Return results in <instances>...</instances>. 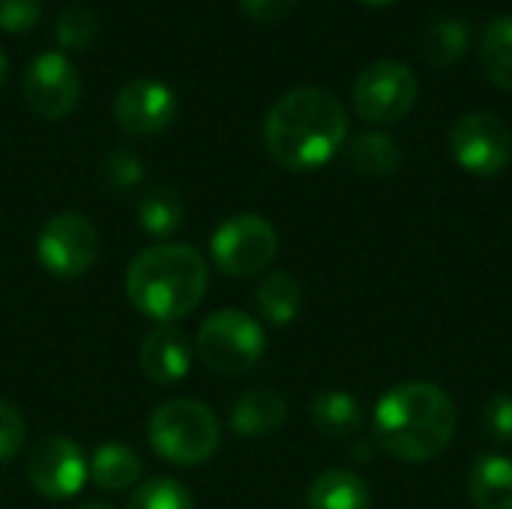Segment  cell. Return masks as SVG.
<instances>
[{
    "instance_id": "obj_26",
    "label": "cell",
    "mask_w": 512,
    "mask_h": 509,
    "mask_svg": "<svg viewBox=\"0 0 512 509\" xmlns=\"http://www.w3.org/2000/svg\"><path fill=\"white\" fill-rule=\"evenodd\" d=\"M144 177V162L135 150L129 147H117L105 156L102 162V183L111 192H129L141 183Z\"/></svg>"
},
{
    "instance_id": "obj_7",
    "label": "cell",
    "mask_w": 512,
    "mask_h": 509,
    "mask_svg": "<svg viewBox=\"0 0 512 509\" xmlns=\"http://www.w3.org/2000/svg\"><path fill=\"white\" fill-rule=\"evenodd\" d=\"M36 255H39V264L51 276H57V279H78L99 258V231L78 210L54 213L42 225V231H39Z\"/></svg>"
},
{
    "instance_id": "obj_22",
    "label": "cell",
    "mask_w": 512,
    "mask_h": 509,
    "mask_svg": "<svg viewBox=\"0 0 512 509\" xmlns=\"http://www.w3.org/2000/svg\"><path fill=\"white\" fill-rule=\"evenodd\" d=\"M480 57L486 75L498 87L512 90V15H498L483 27Z\"/></svg>"
},
{
    "instance_id": "obj_5",
    "label": "cell",
    "mask_w": 512,
    "mask_h": 509,
    "mask_svg": "<svg viewBox=\"0 0 512 509\" xmlns=\"http://www.w3.org/2000/svg\"><path fill=\"white\" fill-rule=\"evenodd\" d=\"M267 351V339L261 324L240 312L222 309L213 312L195 336V354L210 372L219 375H246L252 372Z\"/></svg>"
},
{
    "instance_id": "obj_2",
    "label": "cell",
    "mask_w": 512,
    "mask_h": 509,
    "mask_svg": "<svg viewBox=\"0 0 512 509\" xmlns=\"http://www.w3.org/2000/svg\"><path fill=\"white\" fill-rule=\"evenodd\" d=\"M456 405L432 381H405L381 396L375 408V441L399 462L438 459L456 435Z\"/></svg>"
},
{
    "instance_id": "obj_28",
    "label": "cell",
    "mask_w": 512,
    "mask_h": 509,
    "mask_svg": "<svg viewBox=\"0 0 512 509\" xmlns=\"http://www.w3.org/2000/svg\"><path fill=\"white\" fill-rule=\"evenodd\" d=\"M45 0H0V30L24 33L39 24Z\"/></svg>"
},
{
    "instance_id": "obj_23",
    "label": "cell",
    "mask_w": 512,
    "mask_h": 509,
    "mask_svg": "<svg viewBox=\"0 0 512 509\" xmlns=\"http://www.w3.org/2000/svg\"><path fill=\"white\" fill-rule=\"evenodd\" d=\"M471 42V27L459 18H441L435 21L423 39H420V54L432 66H453L462 60Z\"/></svg>"
},
{
    "instance_id": "obj_14",
    "label": "cell",
    "mask_w": 512,
    "mask_h": 509,
    "mask_svg": "<svg viewBox=\"0 0 512 509\" xmlns=\"http://www.w3.org/2000/svg\"><path fill=\"white\" fill-rule=\"evenodd\" d=\"M285 417H288L285 396L270 387H255V390H246L231 405L228 420L237 438H267L282 429Z\"/></svg>"
},
{
    "instance_id": "obj_31",
    "label": "cell",
    "mask_w": 512,
    "mask_h": 509,
    "mask_svg": "<svg viewBox=\"0 0 512 509\" xmlns=\"http://www.w3.org/2000/svg\"><path fill=\"white\" fill-rule=\"evenodd\" d=\"M6 75H9V57H6V51L0 48V87L6 84Z\"/></svg>"
},
{
    "instance_id": "obj_9",
    "label": "cell",
    "mask_w": 512,
    "mask_h": 509,
    "mask_svg": "<svg viewBox=\"0 0 512 509\" xmlns=\"http://www.w3.org/2000/svg\"><path fill=\"white\" fill-rule=\"evenodd\" d=\"M450 150L465 171L477 177H498L512 159L510 126L489 111L462 114L450 129Z\"/></svg>"
},
{
    "instance_id": "obj_16",
    "label": "cell",
    "mask_w": 512,
    "mask_h": 509,
    "mask_svg": "<svg viewBox=\"0 0 512 509\" xmlns=\"http://www.w3.org/2000/svg\"><path fill=\"white\" fill-rule=\"evenodd\" d=\"M306 504L309 509H372V492L360 474L333 468L312 480Z\"/></svg>"
},
{
    "instance_id": "obj_6",
    "label": "cell",
    "mask_w": 512,
    "mask_h": 509,
    "mask_svg": "<svg viewBox=\"0 0 512 509\" xmlns=\"http://www.w3.org/2000/svg\"><path fill=\"white\" fill-rule=\"evenodd\" d=\"M279 252V234L270 219L258 213H237L225 219L210 237V255L216 267L228 276L264 273Z\"/></svg>"
},
{
    "instance_id": "obj_4",
    "label": "cell",
    "mask_w": 512,
    "mask_h": 509,
    "mask_svg": "<svg viewBox=\"0 0 512 509\" xmlns=\"http://www.w3.org/2000/svg\"><path fill=\"white\" fill-rule=\"evenodd\" d=\"M147 438L159 459L195 468L213 459L222 444L216 414L195 399H168L147 420Z\"/></svg>"
},
{
    "instance_id": "obj_13",
    "label": "cell",
    "mask_w": 512,
    "mask_h": 509,
    "mask_svg": "<svg viewBox=\"0 0 512 509\" xmlns=\"http://www.w3.org/2000/svg\"><path fill=\"white\" fill-rule=\"evenodd\" d=\"M141 372L147 381L159 387H171L183 381L192 369V342L174 324L153 327L141 342Z\"/></svg>"
},
{
    "instance_id": "obj_25",
    "label": "cell",
    "mask_w": 512,
    "mask_h": 509,
    "mask_svg": "<svg viewBox=\"0 0 512 509\" xmlns=\"http://www.w3.org/2000/svg\"><path fill=\"white\" fill-rule=\"evenodd\" d=\"M126 509H195V498L180 480L153 477L132 492Z\"/></svg>"
},
{
    "instance_id": "obj_20",
    "label": "cell",
    "mask_w": 512,
    "mask_h": 509,
    "mask_svg": "<svg viewBox=\"0 0 512 509\" xmlns=\"http://www.w3.org/2000/svg\"><path fill=\"white\" fill-rule=\"evenodd\" d=\"M186 216L183 198L174 186H156L138 201V225L156 240H168L180 231Z\"/></svg>"
},
{
    "instance_id": "obj_3",
    "label": "cell",
    "mask_w": 512,
    "mask_h": 509,
    "mask_svg": "<svg viewBox=\"0 0 512 509\" xmlns=\"http://www.w3.org/2000/svg\"><path fill=\"white\" fill-rule=\"evenodd\" d=\"M207 285V261L186 243H156L138 252L126 270L129 303L159 324H174L192 315L201 306Z\"/></svg>"
},
{
    "instance_id": "obj_15",
    "label": "cell",
    "mask_w": 512,
    "mask_h": 509,
    "mask_svg": "<svg viewBox=\"0 0 512 509\" xmlns=\"http://www.w3.org/2000/svg\"><path fill=\"white\" fill-rule=\"evenodd\" d=\"M468 495L477 509H512V462L483 453L468 471Z\"/></svg>"
},
{
    "instance_id": "obj_1",
    "label": "cell",
    "mask_w": 512,
    "mask_h": 509,
    "mask_svg": "<svg viewBox=\"0 0 512 509\" xmlns=\"http://www.w3.org/2000/svg\"><path fill=\"white\" fill-rule=\"evenodd\" d=\"M348 141V111L330 90L297 87L273 102L264 120L267 153L288 171L327 165Z\"/></svg>"
},
{
    "instance_id": "obj_29",
    "label": "cell",
    "mask_w": 512,
    "mask_h": 509,
    "mask_svg": "<svg viewBox=\"0 0 512 509\" xmlns=\"http://www.w3.org/2000/svg\"><path fill=\"white\" fill-rule=\"evenodd\" d=\"M483 429L495 444L512 441V393H498L483 411Z\"/></svg>"
},
{
    "instance_id": "obj_24",
    "label": "cell",
    "mask_w": 512,
    "mask_h": 509,
    "mask_svg": "<svg viewBox=\"0 0 512 509\" xmlns=\"http://www.w3.org/2000/svg\"><path fill=\"white\" fill-rule=\"evenodd\" d=\"M54 36L63 51H84L99 36V18L90 6H66L54 21Z\"/></svg>"
},
{
    "instance_id": "obj_33",
    "label": "cell",
    "mask_w": 512,
    "mask_h": 509,
    "mask_svg": "<svg viewBox=\"0 0 512 509\" xmlns=\"http://www.w3.org/2000/svg\"><path fill=\"white\" fill-rule=\"evenodd\" d=\"M363 3H369V6H387V3H393V0H363Z\"/></svg>"
},
{
    "instance_id": "obj_18",
    "label": "cell",
    "mask_w": 512,
    "mask_h": 509,
    "mask_svg": "<svg viewBox=\"0 0 512 509\" xmlns=\"http://www.w3.org/2000/svg\"><path fill=\"white\" fill-rule=\"evenodd\" d=\"M348 162L363 177H390L402 165V147L384 132H360L345 147Z\"/></svg>"
},
{
    "instance_id": "obj_27",
    "label": "cell",
    "mask_w": 512,
    "mask_h": 509,
    "mask_svg": "<svg viewBox=\"0 0 512 509\" xmlns=\"http://www.w3.org/2000/svg\"><path fill=\"white\" fill-rule=\"evenodd\" d=\"M24 444H27V420L15 405L0 399V462L6 465L18 459Z\"/></svg>"
},
{
    "instance_id": "obj_17",
    "label": "cell",
    "mask_w": 512,
    "mask_h": 509,
    "mask_svg": "<svg viewBox=\"0 0 512 509\" xmlns=\"http://www.w3.org/2000/svg\"><path fill=\"white\" fill-rule=\"evenodd\" d=\"M87 474L102 492H126L141 480V459L129 444H102L87 459Z\"/></svg>"
},
{
    "instance_id": "obj_8",
    "label": "cell",
    "mask_w": 512,
    "mask_h": 509,
    "mask_svg": "<svg viewBox=\"0 0 512 509\" xmlns=\"http://www.w3.org/2000/svg\"><path fill=\"white\" fill-rule=\"evenodd\" d=\"M420 96L417 75L402 60H375L354 81V108L369 123L402 120Z\"/></svg>"
},
{
    "instance_id": "obj_11",
    "label": "cell",
    "mask_w": 512,
    "mask_h": 509,
    "mask_svg": "<svg viewBox=\"0 0 512 509\" xmlns=\"http://www.w3.org/2000/svg\"><path fill=\"white\" fill-rule=\"evenodd\" d=\"M27 480L30 486L51 501H66L72 495H78L84 489V483L90 480L87 474V456L81 453V447L63 435H48L39 444H33V450L27 453Z\"/></svg>"
},
{
    "instance_id": "obj_21",
    "label": "cell",
    "mask_w": 512,
    "mask_h": 509,
    "mask_svg": "<svg viewBox=\"0 0 512 509\" xmlns=\"http://www.w3.org/2000/svg\"><path fill=\"white\" fill-rule=\"evenodd\" d=\"M312 423L327 438H351L363 426V408L351 393L327 390L312 405Z\"/></svg>"
},
{
    "instance_id": "obj_32",
    "label": "cell",
    "mask_w": 512,
    "mask_h": 509,
    "mask_svg": "<svg viewBox=\"0 0 512 509\" xmlns=\"http://www.w3.org/2000/svg\"><path fill=\"white\" fill-rule=\"evenodd\" d=\"M72 509H114L111 504H105V501H87V504H78V507Z\"/></svg>"
},
{
    "instance_id": "obj_10",
    "label": "cell",
    "mask_w": 512,
    "mask_h": 509,
    "mask_svg": "<svg viewBox=\"0 0 512 509\" xmlns=\"http://www.w3.org/2000/svg\"><path fill=\"white\" fill-rule=\"evenodd\" d=\"M27 108L42 120H60L81 99V75L63 51H42L30 60L21 78Z\"/></svg>"
},
{
    "instance_id": "obj_30",
    "label": "cell",
    "mask_w": 512,
    "mask_h": 509,
    "mask_svg": "<svg viewBox=\"0 0 512 509\" xmlns=\"http://www.w3.org/2000/svg\"><path fill=\"white\" fill-rule=\"evenodd\" d=\"M300 0H240V9L255 18V21H279L285 15H291V9Z\"/></svg>"
},
{
    "instance_id": "obj_19",
    "label": "cell",
    "mask_w": 512,
    "mask_h": 509,
    "mask_svg": "<svg viewBox=\"0 0 512 509\" xmlns=\"http://www.w3.org/2000/svg\"><path fill=\"white\" fill-rule=\"evenodd\" d=\"M255 303H258V312H261L270 324L285 327V324H291V321L300 315L303 288H300V282H297L291 273L273 270V273H267L264 282L258 285Z\"/></svg>"
},
{
    "instance_id": "obj_12",
    "label": "cell",
    "mask_w": 512,
    "mask_h": 509,
    "mask_svg": "<svg viewBox=\"0 0 512 509\" xmlns=\"http://www.w3.org/2000/svg\"><path fill=\"white\" fill-rule=\"evenodd\" d=\"M114 123L135 138H150L165 132L177 117V93L159 78L126 81L111 102Z\"/></svg>"
}]
</instances>
